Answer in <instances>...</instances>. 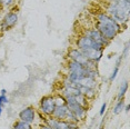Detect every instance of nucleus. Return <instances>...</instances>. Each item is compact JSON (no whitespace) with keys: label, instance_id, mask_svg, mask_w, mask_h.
<instances>
[{"label":"nucleus","instance_id":"9","mask_svg":"<svg viewBox=\"0 0 130 129\" xmlns=\"http://www.w3.org/2000/svg\"><path fill=\"white\" fill-rule=\"evenodd\" d=\"M82 35H85V36L89 37L90 39H92L93 41L98 42L100 43L101 46H103L106 48V47L109 46V43H110V41L109 40H107L105 37L102 36L100 32L97 30L94 27H91V28H85V30L82 31Z\"/></svg>","mask_w":130,"mask_h":129},{"label":"nucleus","instance_id":"4","mask_svg":"<svg viewBox=\"0 0 130 129\" xmlns=\"http://www.w3.org/2000/svg\"><path fill=\"white\" fill-rule=\"evenodd\" d=\"M67 60H72L75 62L82 64L86 68H97V63L88 60L87 57L76 47H71L67 52Z\"/></svg>","mask_w":130,"mask_h":129},{"label":"nucleus","instance_id":"1","mask_svg":"<svg viewBox=\"0 0 130 129\" xmlns=\"http://www.w3.org/2000/svg\"><path fill=\"white\" fill-rule=\"evenodd\" d=\"M103 11L107 12L121 26L123 23H128L130 0H107V5Z\"/></svg>","mask_w":130,"mask_h":129},{"label":"nucleus","instance_id":"22","mask_svg":"<svg viewBox=\"0 0 130 129\" xmlns=\"http://www.w3.org/2000/svg\"><path fill=\"white\" fill-rule=\"evenodd\" d=\"M0 95H7V90H6V89H1V91H0Z\"/></svg>","mask_w":130,"mask_h":129},{"label":"nucleus","instance_id":"15","mask_svg":"<svg viewBox=\"0 0 130 129\" xmlns=\"http://www.w3.org/2000/svg\"><path fill=\"white\" fill-rule=\"evenodd\" d=\"M128 87H129L128 81H123L122 85H121L120 88H119V91H118V96H117L118 100H120V99H123V97H125L126 92L128 91Z\"/></svg>","mask_w":130,"mask_h":129},{"label":"nucleus","instance_id":"10","mask_svg":"<svg viewBox=\"0 0 130 129\" xmlns=\"http://www.w3.org/2000/svg\"><path fill=\"white\" fill-rule=\"evenodd\" d=\"M37 118V110L34 106H28L25 107L23 109L19 112V119L22 121L27 122L29 125H32L36 121Z\"/></svg>","mask_w":130,"mask_h":129},{"label":"nucleus","instance_id":"11","mask_svg":"<svg viewBox=\"0 0 130 129\" xmlns=\"http://www.w3.org/2000/svg\"><path fill=\"white\" fill-rule=\"evenodd\" d=\"M67 74H85L86 75V67L82 64L75 62L72 60H67L66 62Z\"/></svg>","mask_w":130,"mask_h":129},{"label":"nucleus","instance_id":"6","mask_svg":"<svg viewBox=\"0 0 130 129\" xmlns=\"http://www.w3.org/2000/svg\"><path fill=\"white\" fill-rule=\"evenodd\" d=\"M94 21L102 23V25H105V26H109V27L115 28L119 34L123 30L122 26H121L120 23H118L113 18H111V17L109 16L107 12H105L103 10H99L94 13Z\"/></svg>","mask_w":130,"mask_h":129},{"label":"nucleus","instance_id":"21","mask_svg":"<svg viewBox=\"0 0 130 129\" xmlns=\"http://www.w3.org/2000/svg\"><path fill=\"white\" fill-rule=\"evenodd\" d=\"M123 109L126 110V112H129V110H130V106L129 105H125V108Z\"/></svg>","mask_w":130,"mask_h":129},{"label":"nucleus","instance_id":"2","mask_svg":"<svg viewBox=\"0 0 130 129\" xmlns=\"http://www.w3.org/2000/svg\"><path fill=\"white\" fill-rule=\"evenodd\" d=\"M75 47L78 48L82 54L85 52L89 51V50H92V49H96V50H100V51H103L105 50V47L101 46L100 43L93 41L92 39H90L89 37L85 36V35H80L78 38L76 39L75 41Z\"/></svg>","mask_w":130,"mask_h":129},{"label":"nucleus","instance_id":"18","mask_svg":"<svg viewBox=\"0 0 130 129\" xmlns=\"http://www.w3.org/2000/svg\"><path fill=\"white\" fill-rule=\"evenodd\" d=\"M8 102H9V99L7 95H0V106L4 107V105H7Z\"/></svg>","mask_w":130,"mask_h":129},{"label":"nucleus","instance_id":"7","mask_svg":"<svg viewBox=\"0 0 130 129\" xmlns=\"http://www.w3.org/2000/svg\"><path fill=\"white\" fill-rule=\"evenodd\" d=\"M43 117V116H42ZM43 124L48 125L52 129H76L79 126V124L75 122H69L67 120H58L54 117H43Z\"/></svg>","mask_w":130,"mask_h":129},{"label":"nucleus","instance_id":"14","mask_svg":"<svg viewBox=\"0 0 130 129\" xmlns=\"http://www.w3.org/2000/svg\"><path fill=\"white\" fill-rule=\"evenodd\" d=\"M31 128V125L27 124V122L22 121V120H16V121L13 122L12 127H11V129H30Z\"/></svg>","mask_w":130,"mask_h":129},{"label":"nucleus","instance_id":"5","mask_svg":"<svg viewBox=\"0 0 130 129\" xmlns=\"http://www.w3.org/2000/svg\"><path fill=\"white\" fill-rule=\"evenodd\" d=\"M56 108V101H55V95H47L43 96L39 101V112L40 115H42L43 117H50L52 116Z\"/></svg>","mask_w":130,"mask_h":129},{"label":"nucleus","instance_id":"20","mask_svg":"<svg viewBox=\"0 0 130 129\" xmlns=\"http://www.w3.org/2000/svg\"><path fill=\"white\" fill-rule=\"evenodd\" d=\"M40 129H52L51 127H49L48 125H46V124H42L40 126Z\"/></svg>","mask_w":130,"mask_h":129},{"label":"nucleus","instance_id":"13","mask_svg":"<svg viewBox=\"0 0 130 129\" xmlns=\"http://www.w3.org/2000/svg\"><path fill=\"white\" fill-rule=\"evenodd\" d=\"M123 57H125V56H123L122 54H121V56H120V57L117 59L116 66H115V68H113V70H112V72H111L110 77H109V80H110V81H113L115 79H116L117 75H118V72H119V69H120V63H121V61H122Z\"/></svg>","mask_w":130,"mask_h":129},{"label":"nucleus","instance_id":"16","mask_svg":"<svg viewBox=\"0 0 130 129\" xmlns=\"http://www.w3.org/2000/svg\"><path fill=\"white\" fill-rule=\"evenodd\" d=\"M123 108H125V100L120 99V100H118L116 102V105H115L113 109H112V114H113V115H119L121 111L123 110Z\"/></svg>","mask_w":130,"mask_h":129},{"label":"nucleus","instance_id":"23","mask_svg":"<svg viewBox=\"0 0 130 129\" xmlns=\"http://www.w3.org/2000/svg\"><path fill=\"white\" fill-rule=\"evenodd\" d=\"M2 110H4V107H2V106H0V115H1V114H2Z\"/></svg>","mask_w":130,"mask_h":129},{"label":"nucleus","instance_id":"26","mask_svg":"<svg viewBox=\"0 0 130 129\" xmlns=\"http://www.w3.org/2000/svg\"><path fill=\"white\" fill-rule=\"evenodd\" d=\"M0 31H1V30H0Z\"/></svg>","mask_w":130,"mask_h":129},{"label":"nucleus","instance_id":"12","mask_svg":"<svg viewBox=\"0 0 130 129\" xmlns=\"http://www.w3.org/2000/svg\"><path fill=\"white\" fill-rule=\"evenodd\" d=\"M68 109L67 107V104H60V105H56V108L52 112V116L55 119H58V120H66V117L68 115Z\"/></svg>","mask_w":130,"mask_h":129},{"label":"nucleus","instance_id":"17","mask_svg":"<svg viewBox=\"0 0 130 129\" xmlns=\"http://www.w3.org/2000/svg\"><path fill=\"white\" fill-rule=\"evenodd\" d=\"M16 0H0V5H2L4 7H11L14 5Z\"/></svg>","mask_w":130,"mask_h":129},{"label":"nucleus","instance_id":"25","mask_svg":"<svg viewBox=\"0 0 130 129\" xmlns=\"http://www.w3.org/2000/svg\"><path fill=\"white\" fill-rule=\"evenodd\" d=\"M88 129H90V128H88Z\"/></svg>","mask_w":130,"mask_h":129},{"label":"nucleus","instance_id":"3","mask_svg":"<svg viewBox=\"0 0 130 129\" xmlns=\"http://www.w3.org/2000/svg\"><path fill=\"white\" fill-rule=\"evenodd\" d=\"M66 104H67V107L69 111L72 114L73 116L76 117V119L78 120L79 122L84 121L85 118H86V115H87V111H88V108H86L84 106H81L80 104H78L73 96H69V97H66Z\"/></svg>","mask_w":130,"mask_h":129},{"label":"nucleus","instance_id":"24","mask_svg":"<svg viewBox=\"0 0 130 129\" xmlns=\"http://www.w3.org/2000/svg\"><path fill=\"white\" fill-rule=\"evenodd\" d=\"M30 129H36V128H34V127H31V128H30Z\"/></svg>","mask_w":130,"mask_h":129},{"label":"nucleus","instance_id":"19","mask_svg":"<svg viewBox=\"0 0 130 129\" xmlns=\"http://www.w3.org/2000/svg\"><path fill=\"white\" fill-rule=\"evenodd\" d=\"M106 109H107V104H106V102H103V104H102V106H101V108H100L99 115H100V116H103V115H105Z\"/></svg>","mask_w":130,"mask_h":129},{"label":"nucleus","instance_id":"8","mask_svg":"<svg viewBox=\"0 0 130 129\" xmlns=\"http://www.w3.org/2000/svg\"><path fill=\"white\" fill-rule=\"evenodd\" d=\"M18 22V12L16 10H11L9 12H7L4 16V18L1 19L0 22V30L1 31H8L10 29H12Z\"/></svg>","mask_w":130,"mask_h":129}]
</instances>
